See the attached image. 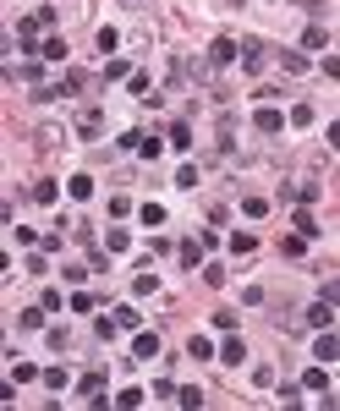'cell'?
Returning <instances> with one entry per match:
<instances>
[{
  "label": "cell",
  "mask_w": 340,
  "mask_h": 411,
  "mask_svg": "<svg viewBox=\"0 0 340 411\" xmlns=\"http://www.w3.org/2000/svg\"><path fill=\"white\" fill-rule=\"evenodd\" d=\"M71 132L82 137V143H93V137L105 132V110H99V104H88V110H77V121H71Z\"/></svg>",
  "instance_id": "1"
},
{
  "label": "cell",
  "mask_w": 340,
  "mask_h": 411,
  "mask_svg": "<svg viewBox=\"0 0 340 411\" xmlns=\"http://www.w3.org/2000/svg\"><path fill=\"white\" fill-rule=\"evenodd\" d=\"M236 50H242V44L220 33V39L208 44V55H204V71H220V66H231V61H236Z\"/></svg>",
  "instance_id": "2"
},
{
  "label": "cell",
  "mask_w": 340,
  "mask_h": 411,
  "mask_svg": "<svg viewBox=\"0 0 340 411\" xmlns=\"http://www.w3.org/2000/svg\"><path fill=\"white\" fill-rule=\"evenodd\" d=\"M39 33H55V6H39L22 17V39H39Z\"/></svg>",
  "instance_id": "3"
},
{
  "label": "cell",
  "mask_w": 340,
  "mask_h": 411,
  "mask_svg": "<svg viewBox=\"0 0 340 411\" xmlns=\"http://www.w3.org/2000/svg\"><path fill=\"white\" fill-rule=\"evenodd\" d=\"M99 390H105V373H99V367H93V373H82V378H77V395H82V401H88V406H110V395H99Z\"/></svg>",
  "instance_id": "4"
},
{
  "label": "cell",
  "mask_w": 340,
  "mask_h": 411,
  "mask_svg": "<svg viewBox=\"0 0 340 411\" xmlns=\"http://www.w3.org/2000/svg\"><path fill=\"white\" fill-rule=\"evenodd\" d=\"M28 50H33L39 61H66V39H61V33H44V39L28 44Z\"/></svg>",
  "instance_id": "5"
},
{
  "label": "cell",
  "mask_w": 340,
  "mask_h": 411,
  "mask_svg": "<svg viewBox=\"0 0 340 411\" xmlns=\"http://www.w3.org/2000/svg\"><path fill=\"white\" fill-rule=\"evenodd\" d=\"M236 55H242V66H247V71H258L264 61H269V44H264V39H247Z\"/></svg>",
  "instance_id": "6"
},
{
  "label": "cell",
  "mask_w": 340,
  "mask_h": 411,
  "mask_svg": "<svg viewBox=\"0 0 340 411\" xmlns=\"http://www.w3.org/2000/svg\"><path fill=\"white\" fill-rule=\"evenodd\" d=\"M302 318H307L313 329H335V302H313V307H307Z\"/></svg>",
  "instance_id": "7"
},
{
  "label": "cell",
  "mask_w": 340,
  "mask_h": 411,
  "mask_svg": "<svg viewBox=\"0 0 340 411\" xmlns=\"http://www.w3.org/2000/svg\"><path fill=\"white\" fill-rule=\"evenodd\" d=\"M313 356H319V367H330V362L340 356V345H335V335H330V329H319V340H313Z\"/></svg>",
  "instance_id": "8"
},
{
  "label": "cell",
  "mask_w": 340,
  "mask_h": 411,
  "mask_svg": "<svg viewBox=\"0 0 340 411\" xmlns=\"http://www.w3.org/2000/svg\"><path fill=\"white\" fill-rule=\"evenodd\" d=\"M61 132H66V127H39V132H33V148H39V154H55V148H61Z\"/></svg>",
  "instance_id": "9"
},
{
  "label": "cell",
  "mask_w": 340,
  "mask_h": 411,
  "mask_svg": "<svg viewBox=\"0 0 340 411\" xmlns=\"http://www.w3.org/2000/svg\"><path fill=\"white\" fill-rule=\"evenodd\" d=\"M176 258H181V269H204V241H181Z\"/></svg>",
  "instance_id": "10"
},
{
  "label": "cell",
  "mask_w": 340,
  "mask_h": 411,
  "mask_svg": "<svg viewBox=\"0 0 340 411\" xmlns=\"http://www.w3.org/2000/svg\"><path fill=\"white\" fill-rule=\"evenodd\" d=\"M291 225H296V236H302V241H313V236H319V219H313L302 203H296V214H291Z\"/></svg>",
  "instance_id": "11"
},
{
  "label": "cell",
  "mask_w": 340,
  "mask_h": 411,
  "mask_svg": "<svg viewBox=\"0 0 340 411\" xmlns=\"http://www.w3.org/2000/svg\"><path fill=\"white\" fill-rule=\"evenodd\" d=\"M220 362H231V367H236V362H247V345L236 340V329H231V335H225V345H220Z\"/></svg>",
  "instance_id": "12"
},
{
  "label": "cell",
  "mask_w": 340,
  "mask_h": 411,
  "mask_svg": "<svg viewBox=\"0 0 340 411\" xmlns=\"http://www.w3.org/2000/svg\"><path fill=\"white\" fill-rule=\"evenodd\" d=\"M324 44H330V28H324V22L302 28V50H324Z\"/></svg>",
  "instance_id": "13"
},
{
  "label": "cell",
  "mask_w": 340,
  "mask_h": 411,
  "mask_svg": "<svg viewBox=\"0 0 340 411\" xmlns=\"http://www.w3.org/2000/svg\"><path fill=\"white\" fill-rule=\"evenodd\" d=\"M55 192H61V187H55V181H44V176H33V187H28V198H33V203H55Z\"/></svg>",
  "instance_id": "14"
},
{
  "label": "cell",
  "mask_w": 340,
  "mask_h": 411,
  "mask_svg": "<svg viewBox=\"0 0 340 411\" xmlns=\"http://www.w3.org/2000/svg\"><path fill=\"white\" fill-rule=\"evenodd\" d=\"M231 253H236V258L258 253V236H253V230H236V236H231Z\"/></svg>",
  "instance_id": "15"
},
{
  "label": "cell",
  "mask_w": 340,
  "mask_h": 411,
  "mask_svg": "<svg viewBox=\"0 0 340 411\" xmlns=\"http://www.w3.org/2000/svg\"><path fill=\"white\" fill-rule=\"evenodd\" d=\"M66 192L77 198V203H88V198H93V176H71V181H66Z\"/></svg>",
  "instance_id": "16"
},
{
  "label": "cell",
  "mask_w": 340,
  "mask_h": 411,
  "mask_svg": "<svg viewBox=\"0 0 340 411\" xmlns=\"http://www.w3.org/2000/svg\"><path fill=\"white\" fill-rule=\"evenodd\" d=\"M132 356H143V362H148V356H159V340H154V335H143V329H137V340H132Z\"/></svg>",
  "instance_id": "17"
},
{
  "label": "cell",
  "mask_w": 340,
  "mask_h": 411,
  "mask_svg": "<svg viewBox=\"0 0 340 411\" xmlns=\"http://www.w3.org/2000/svg\"><path fill=\"white\" fill-rule=\"evenodd\" d=\"M105 247H110V253H127V247H132V236H127V225H110V236H105Z\"/></svg>",
  "instance_id": "18"
},
{
  "label": "cell",
  "mask_w": 340,
  "mask_h": 411,
  "mask_svg": "<svg viewBox=\"0 0 340 411\" xmlns=\"http://www.w3.org/2000/svg\"><path fill=\"white\" fill-rule=\"evenodd\" d=\"M154 291H159V274H148V269H143V274L132 280V296H154Z\"/></svg>",
  "instance_id": "19"
},
{
  "label": "cell",
  "mask_w": 340,
  "mask_h": 411,
  "mask_svg": "<svg viewBox=\"0 0 340 411\" xmlns=\"http://www.w3.org/2000/svg\"><path fill=\"white\" fill-rule=\"evenodd\" d=\"M110 406H143V390H137V384H127V390H121V395H110Z\"/></svg>",
  "instance_id": "20"
},
{
  "label": "cell",
  "mask_w": 340,
  "mask_h": 411,
  "mask_svg": "<svg viewBox=\"0 0 340 411\" xmlns=\"http://www.w3.org/2000/svg\"><path fill=\"white\" fill-rule=\"evenodd\" d=\"M82 88H88V71L71 66V71H66V82H61V93H82Z\"/></svg>",
  "instance_id": "21"
},
{
  "label": "cell",
  "mask_w": 340,
  "mask_h": 411,
  "mask_svg": "<svg viewBox=\"0 0 340 411\" xmlns=\"http://www.w3.org/2000/svg\"><path fill=\"white\" fill-rule=\"evenodd\" d=\"M93 44H99L105 55H116V50H121V33H116V28H99V39H93Z\"/></svg>",
  "instance_id": "22"
},
{
  "label": "cell",
  "mask_w": 340,
  "mask_h": 411,
  "mask_svg": "<svg viewBox=\"0 0 340 411\" xmlns=\"http://www.w3.org/2000/svg\"><path fill=\"white\" fill-rule=\"evenodd\" d=\"M33 378H39L33 362H11V384H33Z\"/></svg>",
  "instance_id": "23"
},
{
  "label": "cell",
  "mask_w": 340,
  "mask_h": 411,
  "mask_svg": "<svg viewBox=\"0 0 340 411\" xmlns=\"http://www.w3.org/2000/svg\"><path fill=\"white\" fill-rule=\"evenodd\" d=\"M302 390H330V373H324V367H307V373H302Z\"/></svg>",
  "instance_id": "24"
},
{
  "label": "cell",
  "mask_w": 340,
  "mask_h": 411,
  "mask_svg": "<svg viewBox=\"0 0 340 411\" xmlns=\"http://www.w3.org/2000/svg\"><path fill=\"white\" fill-rule=\"evenodd\" d=\"M280 66H285V71H307V50H285Z\"/></svg>",
  "instance_id": "25"
},
{
  "label": "cell",
  "mask_w": 340,
  "mask_h": 411,
  "mask_svg": "<svg viewBox=\"0 0 340 411\" xmlns=\"http://www.w3.org/2000/svg\"><path fill=\"white\" fill-rule=\"evenodd\" d=\"M280 127H285L280 110H258V132H280Z\"/></svg>",
  "instance_id": "26"
},
{
  "label": "cell",
  "mask_w": 340,
  "mask_h": 411,
  "mask_svg": "<svg viewBox=\"0 0 340 411\" xmlns=\"http://www.w3.org/2000/svg\"><path fill=\"white\" fill-rule=\"evenodd\" d=\"M170 148H193V127H187V121L170 127Z\"/></svg>",
  "instance_id": "27"
},
{
  "label": "cell",
  "mask_w": 340,
  "mask_h": 411,
  "mask_svg": "<svg viewBox=\"0 0 340 411\" xmlns=\"http://www.w3.org/2000/svg\"><path fill=\"white\" fill-rule=\"evenodd\" d=\"M242 214H247V219H264V214H269V198H258V192H253V198L242 203Z\"/></svg>",
  "instance_id": "28"
},
{
  "label": "cell",
  "mask_w": 340,
  "mask_h": 411,
  "mask_svg": "<svg viewBox=\"0 0 340 411\" xmlns=\"http://www.w3.org/2000/svg\"><path fill=\"white\" fill-rule=\"evenodd\" d=\"M137 154H143V159H159V154H165V137H143Z\"/></svg>",
  "instance_id": "29"
},
{
  "label": "cell",
  "mask_w": 340,
  "mask_h": 411,
  "mask_svg": "<svg viewBox=\"0 0 340 411\" xmlns=\"http://www.w3.org/2000/svg\"><path fill=\"white\" fill-rule=\"evenodd\" d=\"M110 318H116V329H137V307H116Z\"/></svg>",
  "instance_id": "30"
},
{
  "label": "cell",
  "mask_w": 340,
  "mask_h": 411,
  "mask_svg": "<svg viewBox=\"0 0 340 411\" xmlns=\"http://www.w3.org/2000/svg\"><path fill=\"white\" fill-rule=\"evenodd\" d=\"M121 77H132V66H127V61H116V55H110V66H105V82H121Z\"/></svg>",
  "instance_id": "31"
},
{
  "label": "cell",
  "mask_w": 340,
  "mask_h": 411,
  "mask_svg": "<svg viewBox=\"0 0 340 411\" xmlns=\"http://www.w3.org/2000/svg\"><path fill=\"white\" fill-rule=\"evenodd\" d=\"M187 351H193V356H198V362H214V340H204V335H198V340L187 345Z\"/></svg>",
  "instance_id": "32"
},
{
  "label": "cell",
  "mask_w": 340,
  "mask_h": 411,
  "mask_svg": "<svg viewBox=\"0 0 340 411\" xmlns=\"http://www.w3.org/2000/svg\"><path fill=\"white\" fill-rule=\"evenodd\" d=\"M44 313H50V307L39 302V307H28V313H22V324H28V329H44Z\"/></svg>",
  "instance_id": "33"
},
{
  "label": "cell",
  "mask_w": 340,
  "mask_h": 411,
  "mask_svg": "<svg viewBox=\"0 0 340 411\" xmlns=\"http://www.w3.org/2000/svg\"><path fill=\"white\" fill-rule=\"evenodd\" d=\"M143 225H154V230H159V225H165V208H159V203H143Z\"/></svg>",
  "instance_id": "34"
},
{
  "label": "cell",
  "mask_w": 340,
  "mask_h": 411,
  "mask_svg": "<svg viewBox=\"0 0 340 411\" xmlns=\"http://www.w3.org/2000/svg\"><path fill=\"white\" fill-rule=\"evenodd\" d=\"M285 121H291V127H313V110H307V104H296V110H291Z\"/></svg>",
  "instance_id": "35"
},
{
  "label": "cell",
  "mask_w": 340,
  "mask_h": 411,
  "mask_svg": "<svg viewBox=\"0 0 340 411\" xmlns=\"http://www.w3.org/2000/svg\"><path fill=\"white\" fill-rule=\"evenodd\" d=\"M176 187H198V165H181L176 170Z\"/></svg>",
  "instance_id": "36"
},
{
  "label": "cell",
  "mask_w": 340,
  "mask_h": 411,
  "mask_svg": "<svg viewBox=\"0 0 340 411\" xmlns=\"http://www.w3.org/2000/svg\"><path fill=\"white\" fill-rule=\"evenodd\" d=\"M93 307H99V302H93L88 291H77V296H71V313H93Z\"/></svg>",
  "instance_id": "37"
},
{
  "label": "cell",
  "mask_w": 340,
  "mask_h": 411,
  "mask_svg": "<svg viewBox=\"0 0 340 411\" xmlns=\"http://www.w3.org/2000/svg\"><path fill=\"white\" fill-rule=\"evenodd\" d=\"M214 329H225V335H231V329H236V313H231V307H220V313H214Z\"/></svg>",
  "instance_id": "38"
},
{
  "label": "cell",
  "mask_w": 340,
  "mask_h": 411,
  "mask_svg": "<svg viewBox=\"0 0 340 411\" xmlns=\"http://www.w3.org/2000/svg\"><path fill=\"white\" fill-rule=\"evenodd\" d=\"M44 384H50V390H66V384H71L66 367H50V373H44Z\"/></svg>",
  "instance_id": "39"
},
{
  "label": "cell",
  "mask_w": 340,
  "mask_h": 411,
  "mask_svg": "<svg viewBox=\"0 0 340 411\" xmlns=\"http://www.w3.org/2000/svg\"><path fill=\"white\" fill-rule=\"evenodd\" d=\"M225 6H247V0H225Z\"/></svg>",
  "instance_id": "40"
}]
</instances>
